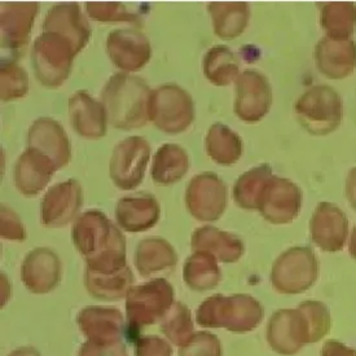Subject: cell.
Returning <instances> with one entry per match:
<instances>
[{
  "label": "cell",
  "mask_w": 356,
  "mask_h": 356,
  "mask_svg": "<svg viewBox=\"0 0 356 356\" xmlns=\"http://www.w3.org/2000/svg\"><path fill=\"white\" fill-rule=\"evenodd\" d=\"M302 200V191L293 181L272 177L264 189L259 210L271 223H291L300 214Z\"/></svg>",
  "instance_id": "obj_8"
},
{
  "label": "cell",
  "mask_w": 356,
  "mask_h": 356,
  "mask_svg": "<svg viewBox=\"0 0 356 356\" xmlns=\"http://www.w3.org/2000/svg\"><path fill=\"white\" fill-rule=\"evenodd\" d=\"M321 28L327 37L345 40L354 35L356 6L354 3H327L320 13Z\"/></svg>",
  "instance_id": "obj_16"
},
{
  "label": "cell",
  "mask_w": 356,
  "mask_h": 356,
  "mask_svg": "<svg viewBox=\"0 0 356 356\" xmlns=\"http://www.w3.org/2000/svg\"><path fill=\"white\" fill-rule=\"evenodd\" d=\"M106 117L123 130L138 127L150 118L149 88L138 79L127 75H114L103 94Z\"/></svg>",
  "instance_id": "obj_1"
},
{
  "label": "cell",
  "mask_w": 356,
  "mask_h": 356,
  "mask_svg": "<svg viewBox=\"0 0 356 356\" xmlns=\"http://www.w3.org/2000/svg\"><path fill=\"white\" fill-rule=\"evenodd\" d=\"M207 154L220 165H232L243 154V143L237 134L222 123L210 127L207 138Z\"/></svg>",
  "instance_id": "obj_18"
},
{
  "label": "cell",
  "mask_w": 356,
  "mask_h": 356,
  "mask_svg": "<svg viewBox=\"0 0 356 356\" xmlns=\"http://www.w3.org/2000/svg\"><path fill=\"white\" fill-rule=\"evenodd\" d=\"M72 121L75 131L88 138H99L105 132L106 114L103 106L88 95H75L70 100Z\"/></svg>",
  "instance_id": "obj_14"
},
{
  "label": "cell",
  "mask_w": 356,
  "mask_h": 356,
  "mask_svg": "<svg viewBox=\"0 0 356 356\" xmlns=\"http://www.w3.org/2000/svg\"><path fill=\"white\" fill-rule=\"evenodd\" d=\"M55 165L37 150L29 149L16 168V186L25 195H35L49 181Z\"/></svg>",
  "instance_id": "obj_13"
},
{
  "label": "cell",
  "mask_w": 356,
  "mask_h": 356,
  "mask_svg": "<svg viewBox=\"0 0 356 356\" xmlns=\"http://www.w3.org/2000/svg\"><path fill=\"white\" fill-rule=\"evenodd\" d=\"M315 61L320 73L329 79H343L356 67V43L353 39L323 37L315 48Z\"/></svg>",
  "instance_id": "obj_11"
},
{
  "label": "cell",
  "mask_w": 356,
  "mask_h": 356,
  "mask_svg": "<svg viewBox=\"0 0 356 356\" xmlns=\"http://www.w3.org/2000/svg\"><path fill=\"white\" fill-rule=\"evenodd\" d=\"M345 196L351 207L356 211V168L350 170L345 184Z\"/></svg>",
  "instance_id": "obj_21"
},
{
  "label": "cell",
  "mask_w": 356,
  "mask_h": 356,
  "mask_svg": "<svg viewBox=\"0 0 356 356\" xmlns=\"http://www.w3.org/2000/svg\"><path fill=\"white\" fill-rule=\"evenodd\" d=\"M319 264L309 248H294L282 254L272 271V282L280 291L300 293L318 279Z\"/></svg>",
  "instance_id": "obj_3"
},
{
  "label": "cell",
  "mask_w": 356,
  "mask_h": 356,
  "mask_svg": "<svg viewBox=\"0 0 356 356\" xmlns=\"http://www.w3.org/2000/svg\"><path fill=\"white\" fill-rule=\"evenodd\" d=\"M294 111L306 131L318 136L336 131L343 118L342 99L329 86H314L309 88L300 95Z\"/></svg>",
  "instance_id": "obj_2"
},
{
  "label": "cell",
  "mask_w": 356,
  "mask_h": 356,
  "mask_svg": "<svg viewBox=\"0 0 356 356\" xmlns=\"http://www.w3.org/2000/svg\"><path fill=\"white\" fill-rule=\"evenodd\" d=\"M312 241L321 250L336 253L343 249L348 234V220L345 213L330 202H321L311 219Z\"/></svg>",
  "instance_id": "obj_9"
},
{
  "label": "cell",
  "mask_w": 356,
  "mask_h": 356,
  "mask_svg": "<svg viewBox=\"0 0 356 356\" xmlns=\"http://www.w3.org/2000/svg\"><path fill=\"white\" fill-rule=\"evenodd\" d=\"M272 88L268 79L255 70H246L237 78L234 112L245 122H258L268 113Z\"/></svg>",
  "instance_id": "obj_6"
},
{
  "label": "cell",
  "mask_w": 356,
  "mask_h": 356,
  "mask_svg": "<svg viewBox=\"0 0 356 356\" xmlns=\"http://www.w3.org/2000/svg\"><path fill=\"white\" fill-rule=\"evenodd\" d=\"M188 169V156L178 145H163L156 154L152 175L157 184L175 183Z\"/></svg>",
  "instance_id": "obj_19"
},
{
  "label": "cell",
  "mask_w": 356,
  "mask_h": 356,
  "mask_svg": "<svg viewBox=\"0 0 356 356\" xmlns=\"http://www.w3.org/2000/svg\"><path fill=\"white\" fill-rule=\"evenodd\" d=\"M218 37L234 39L244 31L250 17L246 3H213L209 6Z\"/></svg>",
  "instance_id": "obj_15"
},
{
  "label": "cell",
  "mask_w": 356,
  "mask_h": 356,
  "mask_svg": "<svg viewBox=\"0 0 356 356\" xmlns=\"http://www.w3.org/2000/svg\"><path fill=\"white\" fill-rule=\"evenodd\" d=\"M350 254H351V257L356 259V225L355 228H354V231H353V236H351V241H350Z\"/></svg>",
  "instance_id": "obj_22"
},
{
  "label": "cell",
  "mask_w": 356,
  "mask_h": 356,
  "mask_svg": "<svg viewBox=\"0 0 356 356\" xmlns=\"http://www.w3.org/2000/svg\"><path fill=\"white\" fill-rule=\"evenodd\" d=\"M272 178L268 165L249 170L236 181L234 198L236 204L244 209H259L264 189Z\"/></svg>",
  "instance_id": "obj_17"
},
{
  "label": "cell",
  "mask_w": 356,
  "mask_h": 356,
  "mask_svg": "<svg viewBox=\"0 0 356 356\" xmlns=\"http://www.w3.org/2000/svg\"><path fill=\"white\" fill-rule=\"evenodd\" d=\"M188 207L197 218L218 219L225 211L227 188L216 174L198 175L188 188Z\"/></svg>",
  "instance_id": "obj_10"
},
{
  "label": "cell",
  "mask_w": 356,
  "mask_h": 356,
  "mask_svg": "<svg viewBox=\"0 0 356 356\" xmlns=\"http://www.w3.org/2000/svg\"><path fill=\"white\" fill-rule=\"evenodd\" d=\"M150 120L168 132L186 130L193 121V104L191 97L177 86H165L152 96Z\"/></svg>",
  "instance_id": "obj_5"
},
{
  "label": "cell",
  "mask_w": 356,
  "mask_h": 356,
  "mask_svg": "<svg viewBox=\"0 0 356 356\" xmlns=\"http://www.w3.org/2000/svg\"><path fill=\"white\" fill-rule=\"evenodd\" d=\"M149 149L148 143L141 138H130L115 147L111 163L115 186L131 189L140 184L149 160Z\"/></svg>",
  "instance_id": "obj_7"
},
{
  "label": "cell",
  "mask_w": 356,
  "mask_h": 356,
  "mask_svg": "<svg viewBox=\"0 0 356 356\" xmlns=\"http://www.w3.org/2000/svg\"><path fill=\"white\" fill-rule=\"evenodd\" d=\"M238 74V63L225 47L211 48L205 57V75L216 86L229 85Z\"/></svg>",
  "instance_id": "obj_20"
},
{
  "label": "cell",
  "mask_w": 356,
  "mask_h": 356,
  "mask_svg": "<svg viewBox=\"0 0 356 356\" xmlns=\"http://www.w3.org/2000/svg\"><path fill=\"white\" fill-rule=\"evenodd\" d=\"M67 39L55 34H43L34 46V70L44 85H60L70 69L74 48L66 46Z\"/></svg>",
  "instance_id": "obj_4"
},
{
  "label": "cell",
  "mask_w": 356,
  "mask_h": 356,
  "mask_svg": "<svg viewBox=\"0 0 356 356\" xmlns=\"http://www.w3.org/2000/svg\"><path fill=\"white\" fill-rule=\"evenodd\" d=\"M108 49L115 65L138 70L150 58L148 40L132 30H115L108 40Z\"/></svg>",
  "instance_id": "obj_12"
}]
</instances>
